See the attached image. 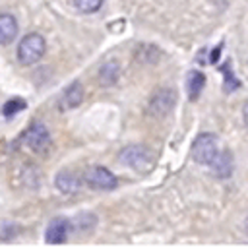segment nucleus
Returning <instances> with one entry per match:
<instances>
[{
    "label": "nucleus",
    "mask_w": 248,
    "mask_h": 248,
    "mask_svg": "<svg viewBox=\"0 0 248 248\" xmlns=\"http://www.w3.org/2000/svg\"><path fill=\"white\" fill-rule=\"evenodd\" d=\"M46 50V43L43 39V35L39 33H29L21 39L19 46H17V60L23 64V66H31L35 64L37 60L43 58Z\"/></svg>",
    "instance_id": "obj_1"
},
{
    "label": "nucleus",
    "mask_w": 248,
    "mask_h": 248,
    "mask_svg": "<svg viewBox=\"0 0 248 248\" xmlns=\"http://www.w3.org/2000/svg\"><path fill=\"white\" fill-rule=\"evenodd\" d=\"M118 159L122 165L134 170H140V172H145L153 165V155L145 145H128L120 151Z\"/></svg>",
    "instance_id": "obj_2"
},
{
    "label": "nucleus",
    "mask_w": 248,
    "mask_h": 248,
    "mask_svg": "<svg viewBox=\"0 0 248 248\" xmlns=\"http://www.w3.org/2000/svg\"><path fill=\"white\" fill-rule=\"evenodd\" d=\"M23 140H25L27 147H29L31 151L39 153V155L48 153V149L52 147L50 134H48V130L45 128V124H41V122H33V124L25 130Z\"/></svg>",
    "instance_id": "obj_3"
},
{
    "label": "nucleus",
    "mask_w": 248,
    "mask_h": 248,
    "mask_svg": "<svg viewBox=\"0 0 248 248\" xmlns=\"http://www.w3.org/2000/svg\"><path fill=\"white\" fill-rule=\"evenodd\" d=\"M192 157L200 165H211L217 157V140L213 134H200L192 145Z\"/></svg>",
    "instance_id": "obj_4"
},
{
    "label": "nucleus",
    "mask_w": 248,
    "mask_h": 248,
    "mask_svg": "<svg viewBox=\"0 0 248 248\" xmlns=\"http://www.w3.org/2000/svg\"><path fill=\"white\" fill-rule=\"evenodd\" d=\"M85 182L93 190H114L118 180L107 167H91L85 172Z\"/></svg>",
    "instance_id": "obj_5"
},
{
    "label": "nucleus",
    "mask_w": 248,
    "mask_h": 248,
    "mask_svg": "<svg viewBox=\"0 0 248 248\" xmlns=\"http://www.w3.org/2000/svg\"><path fill=\"white\" fill-rule=\"evenodd\" d=\"M174 91L172 89H161L157 91L149 101V112L151 114H165L174 107Z\"/></svg>",
    "instance_id": "obj_6"
},
{
    "label": "nucleus",
    "mask_w": 248,
    "mask_h": 248,
    "mask_svg": "<svg viewBox=\"0 0 248 248\" xmlns=\"http://www.w3.org/2000/svg\"><path fill=\"white\" fill-rule=\"evenodd\" d=\"M70 227H72V223L66 217H56L54 221H50V225L46 229V242L48 244H62V242H66Z\"/></svg>",
    "instance_id": "obj_7"
},
{
    "label": "nucleus",
    "mask_w": 248,
    "mask_h": 248,
    "mask_svg": "<svg viewBox=\"0 0 248 248\" xmlns=\"http://www.w3.org/2000/svg\"><path fill=\"white\" fill-rule=\"evenodd\" d=\"M83 95H85V91H83V85H81L79 81L70 83V85L66 87V91L62 93V97H60V108L66 110V108L78 107V105L83 101Z\"/></svg>",
    "instance_id": "obj_8"
},
{
    "label": "nucleus",
    "mask_w": 248,
    "mask_h": 248,
    "mask_svg": "<svg viewBox=\"0 0 248 248\" xmlns=\"http://www.w3.org/2000/svg\"><path fill=\"white\" fill-rule=\"evenodd\" d=\"M232 169H234V163H232L231 151L217 153V157L211 161V172L217 178H229L232 174Z\"/></svg>",
    "instance_id": "obj_9"
},
{
    "label": "nucleus",
    "mask_w": 248,
    "mask_h": 248,
    "mask_svg": "<svg viewBox=\"0 0 248 248\" xmlns=\"http://www.w3.org/2000/svg\"><path fill=\"white\" fill-rule=\"evenodd\" d=\"M17 35V21L12 14H0V45H10Z\"/></svg>",
    "instance_id": "obj_10"
},
{
    "label": "nucleus",
    "mask_w": 248,
    "mask_h": 248,
    "mask_svg": "<svg viewBox=\"0 0 248 248\" xmlns=\"http://www.w3.org/2000/svg\"><path fill=\"white\" fill-rule=\"evenodd\" d=\"M203 85H205V76H203L200 70H192V72L188 74V81H186L190 101H196V99L200 97V93H202Z\"/></svg>",
    "instance_id": "obj_11"
},
{
    "label": "nucleus",
    "mask_w": 248,
    "mask_h": 248,
    "mask_svg": "<svg viewBox=\"0 0 248 248\" xmlns=\"http://www.w3.org/2000/svg\"><path fill=\"white\" fill-rule=\"evenodd\" d=\"M56 186H58V190L64 192V194H74V192H78L79 182H78V178H76L74 172L62 170V172L56 176Z\"/></svg>",
    "instance_id": "obj_12"
},
{
    "label": "nucleus",
    "mask_w": 248,
    "mask_h": 248,
    "mask_svg": "<svg viewBox=\"0 0 248 248\" xmlns=\"http://www.w3.org/2000/svg\"><path fill=\"white\" fill-rule=\"evenodd\" d=\"M118 79V64L114 60H108L99 70V83L101 85H112Z\"/></svg>",
    "instance_id": "obj_13"
},
{
    "label": "nucleus",
    "mask_w": 248,
    "mask_h": 248,
    "mask_svg": "<svg viewBox=\"0 0 248 248\" xmlns=\"http://www.w3.org/2000/svg\"><path fill=\"white\" fill-rule=\"evenodd\" d=\"M95 223H97V219H95L93 213H79L74 221V227L83 232V231H91L95 227Z\"/></svg>",
    "instance_id": "obj_14"
},
{
    "label": "nucleus",
    "mask_w": 248,
    "mask_h": 248,
    "mask_svg": "<svg viewBox=\"0 0 248 248\" xmlns=\"http://www.w3.org/2000/svg\"><path fill=\"white\" fill-rule=\"evenodd\" d=\"M21 108H25V101H21V99H10V101L4 103V107H2V114L8 116V118H12V116H16Z\"/></svg>",
    "instance_id": "obj_15"
},
{
    "label": "nucleus",
    "mask_w": 248,
    "mask_h": 248,
    "mask_svg": "<svg viewBox=\"0 0 248 248\" xmlns=\"http://www.w3.org/2000/svg\"><path fill=\"white\" fill-rule=\"evenodd\" d=\"M103 0H74V6L83 12V14H91V12H97L101 8Z\"/></svg>",
    "instance_id": "obj_16"
},
{
    "label": "nucleus",
    "mask_w": 248,
    "mask_h": 248,
    "mask_svg": "<svg viewBox=\"0 0 248 248\" xmlns=\"http://www.w3.org/2000/svg\"><path fill=\"white\" fill-rule=\"evenodd\" d=\"M234 87H238V81H234V78H232V74H231V68H229V64H227V83H225V89H227V91H232Z\"/></svg>",
    "instance_id": "obj_17"
},
{
    "label": "nucleus",
    "mask_w": 248,
    "mask_h": 248,
    "mask_svg": "<svg viewBox=\"0 0 248 248\" xmlns=\"http://www.w3.org/2000/svg\"><path fill=\"white\" fill-rule=\"evenodd\" d=\"M242 116H244V122H246V126H248V101L244 103V108H242Z\"/></svg>",
    "instance_id": "obj_18"
},
{
    "label": "nucleus",
    "mask_w": 248,
    "mask_h": 248,
    "mask_svg": "<svg viewBox=\"0 0 248 248\" xmlns=\"http://www.w3.org/2000/svg\"><path fill=\"white\" fill-rule=\"evenodd\" d=\"M246 231H248V221H246Z\"/></svg>",
    "instance_id": "obj_19"
}]
</instances>
